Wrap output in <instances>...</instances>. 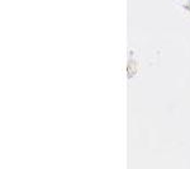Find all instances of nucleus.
<instances>
[]
</instances>
